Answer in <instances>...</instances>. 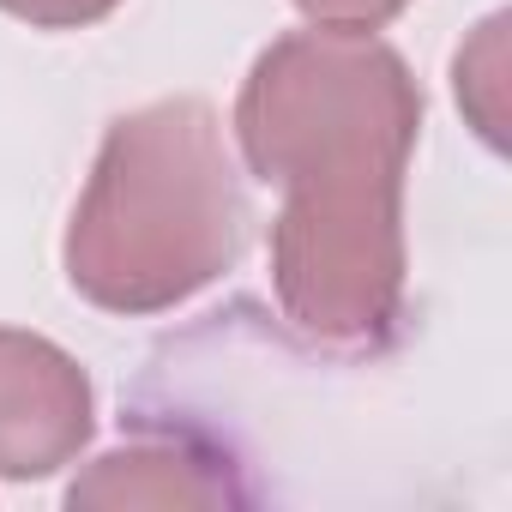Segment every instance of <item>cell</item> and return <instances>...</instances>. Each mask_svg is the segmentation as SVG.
Returning <instances> with one entry per match:
<instances>
[{
    "label": "cell",
    "mask_w": 512,
    "mask_h": 512,
    "mask_svg": "<svg viewBox=\"0 0 512 512\" xmlns=\"http://www.w3.org/2000/svg\"><path fill=\"white\" fill-rule=\"evenodd\" d=\"M247 175L284 193L272 217V296L296 338L380 356L404 320V175L422 91L374 31H290L235 97Z\"/></svg>",
    "instance_id": "cell-1"
},
{
    "label": "cell",
    "mask_w": 512,
    "mask_h": 512,
    "mask_svg": "<svg viewBox=\"0 0 512 512\" xmlns=\"http://www.w3.org/2000/svg\"><path fill=\"white\" fill-rule=\"evenodd\" d=\"M247 193L211 103L163 97L103 133L67 223V284L103 314H169L247 247Z\"/></svg>",
    "instance_id": "cell-2"
},
{
    "label": "cell",
    "mask_w": 512,
    "mask_h": 512,
    "mask_svg": "<svg viewBox=\"0 0 512 512\" xmlns=\"http://www.w3.org/2000/svg\"><path fill=\"white\" fill-rule=\"evenodd\" d=\"M97 434L91 374L49 338L0 326V482H43Z\"/></svg>",
    "instance_id": "cell-3"
},
{
    "label": "cell",
    "mask_w": 512,
    "mask_h": 512,
    "mask_svg": "<svg viewBox=\"0 0 512 512\" xmlns=\"http://www.w3.org/2000/svg\"><path fill=\"white\" fill-rule=\"evenodd\" d=\"M241 488L217 470V458L187 440H133L103 452L73 488L67 506H229Z\"/></svg>",
    "instance_id": "cell-4"
},
{
    "label": "cell",
    "mask_w": 512,
    "mask_h": 512,
    "mask_svg": "<svg viewBox=\"0 0 512 512\" xmlns=\"http://www.w3.org/2000/svg\"><path fill=\"white\" fill-rule=\"evenodd\" d=\"M500 79H506V19L494 13L488 25H476V37L458 49L452 61V85H458V103L470 109L476 133L500 151V121H506V103H500Z\"/></svg>",
    "instance_id": "cell-5"
},
{
    "label": "cell",
    "mask_w": 512,
    "mask_h": 512,
    "mask_svg": "<svg viewBox=\"0 0 512 512\" xmlns=\"http://www.w3.org/2000/svg\"><path fill=\"white\" fill-rule=\"evenodd\" d=\"M121 0H0V13L25 19L31 31H85V25H103Z\"/></svg>",
    "instance_id": "cell-6"
},
{
    "label": "cell",
    "mask_w": 512,
    "mask_h": 512,
    "mask_svg": "<svg viewBox=\"0 0 512 512\" xmlns=\"http://www.w3.org/2000/svg\"><path fill=\"white\" fill-rule=\"evenodd\" d=\"M410 0H296V13H308L314 25L332 31H386Z\"/></svg>",
    "instance_id": "cell-7"
}]
</instances>
